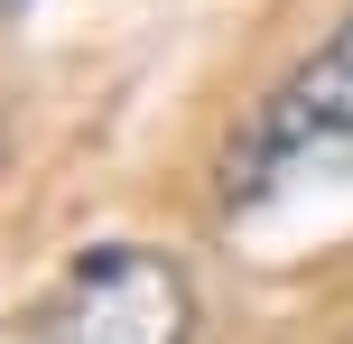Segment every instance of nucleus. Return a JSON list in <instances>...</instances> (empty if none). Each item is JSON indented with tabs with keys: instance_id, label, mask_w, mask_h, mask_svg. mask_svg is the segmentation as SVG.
<instances>
[{
	"instance_id": "1",
	"label": "nucleus",
	"mask_w": 353,
	"mask_h": 344,
	"mask_svg": "<svg viewBox=\"0 0 353 344\" xmlns=\"http://www.w3.org/2000/svg\"><path fill=\"white\" fill-rule=\"evenodd\" d=\"M335 168H353V19L261 103V121L242 130V149L223 168V196L251 205L288 177H335Z\"/></svg>"
},
{
	"instance_id": "2",
	"label": "nucleus",
	"mask_w": 353,
	"mask_h": 344,
	"mask_svg": "<svg viewBox=\"0 0 353 344\" xmlns=\"http://www.w3.org/2000/svg\"><path fill=\"white\" fill-rule=\"evenodd\" d=\"M186 335H195V289L149 242L84 252L37 316V344H186Z\"/></svg>"
},
{
	"instance_id": "3",
	"label": "nucleus",
	"mask_w": 353,
	"mask_h": 344,
	"mask_svg": "<svg viewBox=\"0 0 353 344\" xmlns=\"http://www.w3.org/2000/svg\"><path fill=\"white\" fill-rule=\"evenodd\" d=\"M10 10H28V0H0V19H10Z\"/></svg>"
}]
</instances>
